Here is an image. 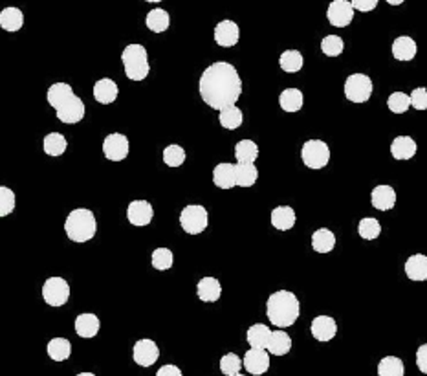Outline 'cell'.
Segmentation results:
<instances>
[{
  "label": "cell",
  "instance_id": "6",
  "mask_svg": "<svg viewBox=\"0 0 427 376\" xmlns=\"http://www.w3.org/2000/svg\"><path fill=\"white\" fill-rule=\"evenodd\" d=\"M209 224V213L204 206H198V204H191V206H185L180 213V226L185 233L189 235H198L208 228Z\"/></svg>",
  "mask_w": 427,
  "mask_h": 376
},
{
  "label": "cell",
  "instance_id": "18",
  "mask_svg": "<svg viewBox=\"0 0 427 376\" xmlns=\"http://www.w3.org/2000/svg\"><path fill=\"white\" fill-rule=\"evenodd\" d=\"M117 94H120V88H117V85L110 78L99 79L94 85V97L101 105H110V103L116 102Z\"/></svg>",
  "mask_w": 427,
  "mask_h": 376
},
{
  "label": "cell",
  "instance_id": "4",
  "mask_svg": "<svg viewBox=\"0 0 427 376\" xmlns=\"http://www.w3.org/2000/svg\"><path fill=\"white\" fill-rule=\"evenodd\" d=\"M64 232H66L70 241L79 242V244L94 239L97 232V222L94 213L85 208L73 209L66 218V222H64Z\"/></svg>",
  "mask_w": 427,
  "mask_h": 376
},
{
  "label": "cell",
  "instance_id": "27",
  "mask_svg": "<svg viewBox=\"0 0 427 376\" xmlns=\"http://www.w3.org/2000/svg\"><path fill=\"white\" fill-rule=\"evenodd\" d=\"M259 179V169L255 164H237L235 165V186L238 188H252Z\"/></svg>",
  "mask_w": 427,
  "mask_h": 376
},
{
  "label": "cell",
  "instance_id": "49",
  "mask_svg": "<svg viewBox=\"0 0 427 376\" xmlns=\"http://www.w3.org/2000/svg\"><path fill=\"white\" fill-rule=\"evenodd\" d=\"M156 376H184L178 367L173 365V363H167V365H161L156 372Z\"/></svg>",
  "mask_w": 427,
  "mask_h": 376
},
{
  "label": "cell",
  "instance_id": "35",
  "mask_svg": "<svg viewBox=\"0 0 427 376\" xmlns=\"http://www.w3.org/2000/svg\"><path fill=\"white\" fill-rule=\"evenodd\" d=\"M66 138L61 132H50L48 136H44L43 149L48 156H61L66 151Z\"/></svg>",
  "mask_w": 427,
  "mask_h": 376
},
{
  "label": "cell",
  "instance_id": "44",
  "mask_svg": "<svg viewBox=\"0 0 427 376\" xmlns=\"http://www.w3.org/2000/svg\"><path fill=\"white\" fill-rule=\"evenodd\" d=\"M387 106L389 111L394 112V114H403V112H407V109L411 106L409 96L407 94H403V92H393L387 99Z\"/></svg>",
  "mask_w": 427,
  "mask_h": 376
},
{
  "label": "cell",
  "instance_id": "50",
  "mask_svg": "<svg viewBox=\"0 0 427 376\" xmlns=\"http://www.w3.org/2000/svg\"><path fill=\"white\" fill-rule=\"evenodd\" d=\"M385 2H387V4H391V6H400V4H403L405 0H385Z\"/></svg>",
  "mask_w": 427,
  "mask_h": 376
},
{
  "label": "cell",
  "instance_id": "52",
  "mask_svg": "<svg viewBox=\"0 0 427 376\" xmlns=\"http://www.w3.org/2000/svg\"><path fill=\"white\" fill-rule=\"evenodd\" d=\"M147 2H151V4H158V2H161V0H147Z\"/></svg>",
  "mask_w": 427,
  "mask_h": 376
},
{
  "label": "cell",
  "instance_id": "46",
  "mask_svg": "<svg viewBox=\"0 0 427 376\" xmlns=\"http://www.w3.org/2000/svg\"><path fill=\"white\" fill-rule=\"evenodd\" d=\"M409 103L413 109L417 111H426L427 109V88L426 87H418L411 92L409 96Z\"/></svg>",
  "mask_w": 427,
  "mask_h": 376
},
{
  "label": "cell",
  "instance_id": "26",
  "mask_svg": "<svg viewBox=\"0 0 427 376\" xmlns=\"http://www.w3.org/2000/svg\"><path fill=\"white\" fill-rule=\"evenodd\" d=\"M75 333L81 337H94L99 333V318L96 314H79L75 318Z\"/></svg>",
  "mask_w": 427,
  "mask_h": 376
},
{
  "label": "cell",
  "instance_id": "8",
  "mask_svg": "<svg viewBox=\"0 0 427 376\" xmlns=\"http://www.w3.org/2000/svg\"><path fill=\"white\" fill-rule=\"evenodd\" d=\"M301 158L306 167L323 169L331 162V149H328V145L325 141L308 140L303 145Z\"/></svg>",
  "mask_w": 427,
  "mask_h": 376
},
{
  "label": "cell",
  "instance_id": "28",
  "mask_svg": "<svg viewBox=\"0 0 427 376\" xmlns=\"http://www.w3.org/2000/svg\"><path fill=\"white\" fill-rule=\"evenodd\" d=\"M270 334H272V330H270L268 325L255 323L248 328V333H246V340H248V343L252 345V349H261V351H266Z\"/></svg>",
  "mask_w": 427,
  "mask_h": 376
},
{
  "label": "cell",
  "instance_id": "11",
  "mask_svg": "<svg viewBox=\"0 0 427 376\" xmlns=\"http://www.w3.org/2000/svg\"><path fill=\"white\" fill-rule=\"evenodd\" d=\"M103 155L110 162H122L129 155V138L125 134L114 132L103 141Z\"/></svg>",
  "mask_w": 427,
  "mask_h": 376
},
{
  "label": "cell",
  "instance_id": "21",
  "mask_svg": "<svg viewBox=\"0 0 427 376\" xmlns=\"http://www.w3.org/2000/svg\"><path fill=\"white\" fill-rule=\"evenodd\" d=\"M391 155L396 160H411L417 155V141L411 136H396L391 144Z\"/></svg>",
  "mask_w": 427,
  "mask_h": 376
},
{
  "label": "cell",
  "instance_id": "23",
  "mask_svg": "<svg viewBox=\"0 0 427 376\" xmlns=\"http://www.w3.org/2000/svg\"><path fill=\"white\" fill-rule=\"evenodd\" d=\"M418 46L414 43V39L407 37V35H402V37H396L393 43V55L398 61H413L417 57Z\"/></svg>",
  "mask_w": 427,
  "mask_h": 376
},
{
  "label": "cell",
  "instance_id": "40",
  "mask_svg": "<svg viewBox=\"0 0 427 376\" xmlns=\"http://www.w3.org/2000/svg\"><path fill=\"white\" fill-rule=\"evenodd\" d=\"M152 266H154L156 270H169L171 266H173V260H175V257H173V251L169 250V248H156L154 251H152Z\"/></svg>",
  "mask_w": 427,
  "mask_h": 376
},
{
  "label": "cell",
  "instance_id": "2",
  "mask_svg": "<svg viewBox=\"0 0 427 376\" xmlns=\"http://www.w3.org/2000/svg\"><path fill=\"white\" fill-rule=\"evenodd\" d=\"M48 103L57 112L59 121H63L66 125H73L85 118V103L81 102V97L75 96L68 83H55L48 88L46 94Z\"/></svg>",
  "mask_w": 427,
  "mask_h": 376
},
{
  "label": "cell",
  "instance_id": "7",
  "mask_svg": "<svg viewBox=\"0 0 427 376\" xmlns=\"http://www.w3.org/2000/svg\"><path fill=\"white\" fill-rule=\"evenodd\" d=\"M372 81L365 74H352L345 81V96L352 103L369 102L372 96Z\"/></svg>",
  "mask_w": 427,
  "mask_h": 376
},
{
  "label": "cell",
  "instance_id": "43",
  "mask_svg": "<svg viewBox=\"0 0 427 376\" xmlns=\"http://www.w3.org/2000/svg\"><path fill=\"white\" fill-rule=\"evenodd\" d=\"M164 162L169 167H180L185 162V151L180 145H167L164 149Z\"/></svg>",
  "mask_w": 427,
  "mask_h": 376
},
{
  "label": "cell",
  "instance_id": "30",
  "mask_svg": "<svg viewBox=\"0 0 427 376\" xmlns=\"http://www.w3.org/2000/svg\"><path fill=\"white\" fill-rule=\"evenodd\" d=\"M334 246L335 235L328 228H319L317 232H314V235H312V248H314L317 253H328V251L334 250Z\"/></svg>",
  "mask_w": 427,
  "mask_h": 376
},
{
  "label": "cell",
  "instance_id": "29",
  "mask_svg": "<svg viewBox=\"0 0 427 376\" xmlns=\"http://www.w3.org/2000/svg\"><path fill=\"white\" fill-rule=\"evenodd\" d=\"M213 183L219 189H233L235 188V165L233 164H219L213 169Z\"/></svg>",
  "mask_w": 427,
  "mask_h": 376
},
{
  "label": "cell",
  "instance_id": "10",
  "mask_svg": "<svg viewBox=\"0 0 427 376\" xmlns=\"http://www.w3.org/2000/svg\"><path fill=\"white\" fill-rule=\"evenodd\" d=\"M326 19L335 28H347L354 20V8L349 0H332L326 10Z\"/></svg>",
  "mask_w": 427,
  "mask_h": 376
},
{
  "label": "cell",
  "instance_id": "13",
  "mask_svg": "<svg viewBox=\"0 0 427 376\" xmlns=\"http://www.w3.org/2000/svg\"><path fill=\"white\" fill-rule=\"evenodd\" d=\"M240 39V28L233 20H220L215 26V43L222 46V48H231Z\"/></svg>",
  "mask_w": 427,
  "mask_h": 376
},
{
  "label": "cell",
  "instance_id": "31",
  "mask_svg": "<svg viewBox=\"0 0 427 376\" xmlns=\"http://www.w3.org/2000/svg\"><path fill=\"white\" fill-rule=\"evenodd\" d=\"M145 25L152 34H164V32H167V28H169L171 17L166 10L156 8V10H151L147 13Z\"/></svg>",
  "mask_w": 427,
  "mask_h": 376
},
{
  "label": "cell",
  "instance_id": "15",
  "mask_svg": "<svg viewBox=\"0 0 427 376\" xmlns=\"http://www.w3.org/2000/svg\"><path fill=\"white\" fill-rule=\"evenodd\" d=\"M243 367H246V371L253 376H261L270 369V354L261 349H249L244 354Z\"/></svg>",
  "mask_w": 427,
  "mask_h": 376
},
{
  "label": "cell",
  "instance_id": "33",
  "mask_svg": "<svg viewBox=\"0 0 427 376\" xmlns=\"http://www.w3.org/2000/svg\"><path fill=\"white\" fill-rule=\"evenodd\" d=\"M303 92L297 90V88H287V90L281 92L279 96V103H281V109L284 112H297L303 109Z\"/></svg>",
  "mask_w": 427,
  "mask_h": 376
},
{
  "label": "cell",
  "instance_id": "16",
  "mask_svg": "<svg viewBox=\"0 0 427 376\" xmlns=\"http://www.w3.org/2000/svg\"><path fill=\"white\" fill-rule=\"evenodd\" d=\"M310 333L317 342H331L332 337L335 336V333H338V323L331 316H317L312 321Z\"/></svg>",
  "mask_w": 427,
  "mask_h": 376
},
{
  "label": "cell",
  "instance_id": "37",
  "mask_svg": "<svg viewBox=\"0 0 427 376\" xmlns=\"http://www.w3.org/2000/svg\"><path fill=\"white\" fill-rule=\"evenodd\" d=\"M279 64H281V68L284 70V72L296 74L303 68V64H305V59H303L301 52H297V50H287V52L281 53Z\"/></svg>",
  "mask_w": 427,
  "mask_h": 376
},
{
  "label": "cell",
  "instance_id": "9",
  "mask_svg": "<svg viewBox=\"0 0 427 376\" xmlns=\"http://www.w3.org/2000/svg\"><path fill=\"white\" fill-rule=\"evenodd\" d=\"M43 298L50 307H63L70 299V285L63 277H50L44 281Z\"/></svg>",
  "mask_w": 427,
  "mask_h": 376
},
{
  "label": "cell",
  "instance_id": "17",
  "mask_svg": "<svg viewBox=\"0 0 427 376\" xmlns=\"http://www.w3.org/2000/svg\"><path fill=\"white\" fill-rule=\"evenodd\" d=\"M372 206L379 211H389L396 206V191L391 186H376L370 195Z\"/></svg>",
  "mask_w": 427,
  "mask_h": 376
},
{
  "label": "cell",
  "instance_id": "24",
  "mask_svg": "<svg viewBox=\"0 0 427 376\" xmlns=\"http://www.w3.org/2000/svg\"><path fill=\"white\" fill-rule=\"evenodd\" d=\"M296 211L290 206H279L272 211V226L279 232H288L296 226Z\"/></svg>",
  "mask_w": 427,
  "mask_h": 376
},
{
  "label": "cell",
  "instance_id": "12",
  "mask_svg": "<svg viewBox=\"0 0 427 376\" xmlns=\"http://www.w3.org/2000/svg\"><path fill=\"white\" fill-rule=\"evenodd\" d=\"M132 358L138 365L151 367L160 358V349L152 340H138L132 349Z\"/></svg>",
  "mask_w": 427,
  "mask_h": 376
},
{
  "label": "cell",
  "instance_id": "14",
  "mask_svg": "<svg viewBox=\"0 0 427 376\" xmlns=\"http://www.w3.org/2000/svg\"><path fill=\"white\" fill-rule=\"evenodd\" d=\"M154 217V209L147 200H132L126 208V218L132 226H147Z\"/></svg>",
  "mask_w": 427,
  "mask_h": 376
},
{
  "label": "cell",
  "instance_id": "32",
  "mask_svg": "<svg viewBox=\"0 0 427 376\" xmlns=\"http://www.w3.org/2000/svg\"><path fill=\"white\" fill-rule=\"evenodd\" d=\"M48 356L54 360V362H64L68 360L70 354H72V345L66 337H54L48 342Z\"/></svg>",
  "mask_w": 427,
  "mask_h": 376
},
{
  "label": "cell",
  "instance_id": "20",
  "mask_svg": "<svg viewBox=\"0 0 427 376\" xmlns=\"http://www.w3.org/2000/svg\"><path fill=\"white\" fill-rule=\"evenodd\" d=\"M291 349V337L290 334L284 333V330H275L272 334H270V340H268V345H266V352L268 354H273V356H284V354H288Z\"/></svg>",
  "mask_w": 427,
  "mask_h": 376
},
{
  "label": "cell",
  "instance_id": "5",
  "mask_svg": "<svg viewBox=\"0 0 427 376\" xmlns=\"http://www.w3.org/2000/svg\"><path fill=\"white\" fill-rule=\"evenodd\" d=\"M123 68H125L126 78L132 81H143L151 72V64H149V55L147 50L141 44H129L122 53Z\"/></svg>",
  "mask_w": 427,
  "mask_h": 376
},
{
  "label": "cell",
  "instance_id": "25",
  "mask_svg": "<svg viewBox=\"0 0 427 376\" xmlns=\"http://www.w3.org/2000/svg\"><path fill=\"white\" fill-rule=\"evenodd\" d=\"M405 274L411 281L427 279V257L424 253H414L405 263Z\"/></svg>",
  "mask_w": 427,
  "mask_h": 376
},
{
  "label": "cell",
  "instance_id": "51",
  "mask_svg": "<svg viewBox=\"0 0 427 376\" xmlns=\"http://www.w3.org/2000/svg\"><path fill=\"white\" fill-rule=\"evenodd\" d=\"M78 376H96V375H94V372H79Z\"/></svg>",
  "mask_w": 427,
  "mask_h": 376
},
{
  "label": "cell",
  "instance_id": "22",
  "mask_svg": "<svg viewBox=\"0 0 427 376\" xmlns=\"http://www.w3.org/2000/svg\"><path fill=\"white\" fill-rule=\"evenodd\" d=\"M24 25V13L19 10V8H13V6H8L4 10L0 11V28L4 32H19Z\"/></svg>",
  "mask_w": 427,
  "mask_h": 376
},
{
  "label": "cell",
  "instance_id": "47",
  "mask_svg": "<svg viewBox=\"0 0 427 376\" xmlns=\"http://www.w3.org/2000/svg\"><path fill=\"white\" fill-rule=\"evenodd\" d=\"M354 11H361V13H369V11L376 10L378 0H349Z\"/></svg>",
  "mask_w": 427,
  "mask_h": 376
},
{
  "label": "cell",
  "instance_id": "36",
  "mask_svg": "<svg viewBox=\"0 0 427 376\" xmlns=\"http://www.w3.org/2000/svg\"><path fill=\"white\" fill-rule=\"evenodd\" d=\"M219 121L224 129H228V130L238 129V127L243 125V121H244L243 111H240L237 105H231V106H228V109H222L219 114Z\"/></svg>",
  "mask_w": 427,
  "mask_h": 376
},
{
  "label": "cell",
  "instance_id": "53",
  "mask_svg": "<svg viewBox=\"0 0 427 376\" xmlns=\"http://www.w3.org/2000/svg\"><path fill=\"white\" fill-rule=\"evenodd\" d=\"M235 376H246V375H240V372H238V375H235Z\"/></svg>",
  "mask_w": 427,
  "mask_h": 376
},
{
  "label": "cell",
  "instance_id": "41",
  "mask_svg": "<svg viewBox=\"0 0 427 376\" xmlns=\"http://www.w3.org/2000/svg\"><path fill=\"white\" fill-rule=\"evenodd\" d=\"M321 50H323V53L328 55V57H338V55L343 53L345 43L338 35H326L325 39L321 41Z\"/></svg>",
  "mask_w": 427,
  "mask_h": 376
},
{
  "label": "cell",
  "instance_id": "45",
  "mask_svg": "<svg viewBox=\"0 0 427 376\" xmlns=\"http://www.w3.org/2000/svg\"><path fill=\"white\" fill-rule=\"evenodd\" d=\"M15 202H17V198H15L13 191L6 186H0V218L13 213Z\"/></svg>",
  "mask_w": 427,
  "mask_h": 376
},
{
  "label": "cell",
  "instance_id": "42",
  "mask_svg": "<svg viewBox=\"0 0 427 376\" xmlns=\"http://www.w3.org/2000/svg\"><path fill=\"white\" fill-rule=\"evenodd\" d=\"M243 369V360L235 354V352H228L224 354L222 360H220V371L226 376H235L240 372Z\"/></svg>",
  "mask_w": 427,
  "mask_h": 376
},
{
  "label": "cell",
  "instance_id": "19",
  "mask_svg": "<svg viewBox=\"0 0 427 376\" xmlns=\"http://www.w3.org/2000/svg\"><path fill=\"white\" fill-rule=\"evenodd\" d=\"M196 294H198V298L202 299L204 303H215V301H219L220 295H222L220 281L215 279V277H204V279H200L198 285H196Z\"/></svg>",
  "mask_w": 427,
  "mask_h": 376
},
{
  "label": "cell",
  "instance_id": "1",
  "mask_svg": "<svg viewBox=\"0 0 427 376\" xmlns=\"http://www.w3.org/2000/svg\"><path fill=\"white\" fill-rule=\"evenodd\" d=\"M198 90L205 105L220 112L238 102L243 94V79L233 64L219 61L205 68L200 78Z\"/></svg>",
  "mask_w": 427,
  "mask_h": 376
},
{
  "label": "cell",
  "instance_id": "48",
  "mask_svg": "<svg viewBox=\"0 0 427 376\" xmlns=\"http://www.w3.org/2000/svg\"><path fill=\"white\" fill-rule=\"evenodd\" d=\"M417 365H418V369H420V372H424V375H426V372H427V345H426V343L418 347Z\"/></svg>",
  "mask_w": 427,
  "mask_h": 376
},
{
  "label": "cell",
  "instance_id": "38",
  "mask_svg": "<svg viewBox=\"0 0 427 376\" xmlns=\"http://www.w3.org/2000/svg\"><path fill=\"white\" fill-rule=\"evenodd\" d=\"M405 367L403 362L396 356H385L378 363V376H403Z\"/></svg>",
  "mask_w": 427,
  "mask_h": 376
},
{
  "label": "cell",
  "instance_id": "39",
  "mask_svg": "<svg viewBox=\"0 0 427 376\" xmlns=\"http://www.w3.org/2000/svg\"><path fill=\"white\" fill-rule=\"evenodd\" d=\"M358 233L361 239L374 241V239H378V235L382 233V226H379V222L374 217L361 218V222H359V226H358Z\"/></svg>",
  "mask_w": 427,
  "mask_h": 376
},
{
  "label": "cell",
  "instance_id": "34",
  "mask_svg": "<svg viewBox=\"0 0 427 376\" xmlns=\"http://www.w3.org/2000/svg\"><path fill=\"white\" fill-rule=\"evenodd\" d=\"M259 156V147L252 140H240L235 145V158L237 164H253Z\"/></svg>",
  "mask_w": 427,
  "mask_h": 376
},
{
  "label": "cell",
  "instance_id": "3",
  "mask_svg": "<svg viewBox=\"0 0 427 376\" xmlns=\"http://www.w3.org/2000/svg\"><path fill=\"white\" fill-rule=\"evenodd\" d=\"M301 314V305L294 292L279 290L273 292L266 301V316L268 321L275 325L277 328H288L296 323Z\"/></svg>",
  "mask_w": 427,
  "mask_h": 376
}]
</instances>
